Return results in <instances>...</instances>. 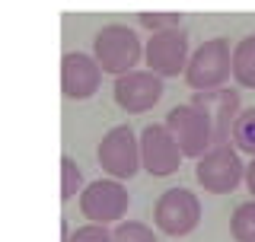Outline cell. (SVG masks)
I'll return each mask as SVG.
<instances>
[{"instance_id":"6da1fadb","label":"cell","mask_w":255,"mask_h":242,"mask_svg":"<svg viewBox=\"0 0 255 242\" xmlns=\"http://www.w3.org/2000/svg\"><path fill=\"white\" fill-rule=\"evenodd\" d=\"M233 74V54H230L227 38H211L198 51H191L185 67V83L195 93L201 90H220Z\"/></svg>"},{"instance_id":"7a4b0ae2","label":"cell","mask_w":255,"mask_h":242,"mask_svg":"<svg viewBox=\"0 0 255 242\" xmlns=\"http://www.w3.org/2000/svg\"><path fill=\"white\" fill-rule=\"evenodd\" d=\"M93 58L99 61V67L106 74L122 77V74H131L137 67V61L143 58V48H140V38L134 29L106 26L93 42Z\"/></svg>"},{"instance_id":"3957f363","label":"cell","mask_w":255,"mask_h":242,"mask_svg":"<svg viewBox=\"0 0 255 242\" xmlns=\"http://www.w3.org/2000/svg\"><path fill=\"white\" fill-rule=\"evenodd\" d=\"M195 179L207 195H230L239 182H246V166L233 143H223V147H211L198 159Z\"/></svg>"},{"instance_id":"277c9868","label":"cell","mask_w":255,"mask_h":242,"mask_svg":"<svg viewBox=\"0 0 255 242\" xmlns=\"http://www.w3.org/2000/svg\"><path fill=\"white\" fill-rule=\"evenodd\" d=\"M96 159H99L102 172H109L112 179L128 182L143 169L140 163V140L134 137V131L128 124H118L102 137L99 150H96Z\"/></svg>"},{"instance_id":"5b68a950","label":"cell","mask_w":255,"mask_h":242,"mask_svg":"<svg viewBox=\"0 0 255 242\" xmlns=\"http://www.w3.org/2000/svg\"><path fill=\"white\" fill-rule=\"evenodd\" d=\"M166 127L172 131V137L182 147V153L191 156V159H201L204 153L214 147V124H211V118H207L204 109L191 106V102L175 106L169 115H166Z\"/></svg>"},{"instance_id":"8992f818","label":"cell","mask_w":255,"mask_h":242,"mask_svg":"<svg viewBox=\"0 0 255 242\" xmlns=\"http://www.w3.org/2000/svg\"><path fill=\"white\" fill-rule=\"evenodd\" d=\"M131 195L118 179H99L90 182L80 191V211L90 223H118L128 214Z\"/></svg>"},{"instance_id":"52a82bcc","label":"cell","mask_w":255,"mask_h":242,"mask_svg":"<svg viewBox=\"0 0 255 242\" xmlns=\"http://www.w3.org/2000/svg\"><path fill=\"white\" fill-rule=\"evenodd\" d=\"M153 220H156V230L166 233V236H175V239L188 236L201 223V201L188 188H169L156 201Z\"/></svg>"},{"instance_id":"ba28073f","label":"cell","mask_w":255,"mask_h":242,"mask_svg":"<svg viewBox=\"0 0 255 242\" xmlns=\"http://www.w3.org/2000/svg\"><path fill=\"white\" fill-rule=\"evenodd\" d=\"M182 159H185V153H182V147L175 143V137L166 124H150L140 134V163L147 175L166 179V175L179 172Z\"/></svg>"},{"instance_id":"9c48e42d","label":"cell","mask_w":255,"mask_h":242,"mask_svg":"<svg viewBox=\"0 0 255 242\" xmlns=\"http://www.w3.org/2000/svg\"><path fill=\"white\" fill-rule=\"evenodd\" d=\"M188 35L182 29H163L153 32L147 45H143V61L156 77H179L188 67Z\"/></svg>"},{"instance_id":"30bf717a","label":"cell","mask_w":255,"mask_h":242,"mask_svg":"<svg viewBox=\"0 0 255 242\" xmlns=\"http://www.w3.org/2000/svg\"><path fill=\"white\" fill-rule=\"evenodd\" d=\"M163 99V77H156L153 70H131V74L115 77V102L118 109L131 112H147Z\"/></svg>"},{"instance_id":"8fae6325","label":"cell","mask_w":255,"mask_h":242,"mask_svg":"<svg viewBox=\"0 0 255 242\" xmlns=\"http://www.w3.org/2000/svg\"><path fill=\"white\" fill-rule=\"evenodd\" d=\"M191 106L204 109L214 124V147H223L233 137V121L243 109H239V93L236 90H201L191 96Z\"/></svg>"},{"instance_id":"7c38bea8","label":"cell","mask_w":255,"mask_h":242,"mask_svg":"<svg viewBox=\"0 0 255 242\" xmlns=\"http://www.w3.org/2000/svg\"><path fill=\"white\" fill-rule=\"evenodd\" d=\"M102 74H106V70L99 67V61H96L93 54L70 51V54H64V61H61V90H64L67 99L83 102V99H90V96H96V90H99V83H102Z\"/></svg>"},{"instance_id":"4fadbf2b","label":"cell","mask_w":255,"mask_h":242,"mask_svg":"<svg viewBox=\"0 0 255 242\" xmlns=\"http://www.w3.org/2000/svg\"><path fill=\"white\" fill-rule=\"evenodd\" d=\"M233 80L239 86L255 90V32L233 48Z\"/></svg>"},{"instance_id":"5bb4252c","label":"cell","mask_w":255,"mask_h":242,"mask_svg":"<svg viewBox=\"0 0 255 242\" xmlns=\"http://www.w3.org/2000/svg\"><path fill=\"white\" fill-rule=\"evenodd\" d=\"M236 150L255 156V109H243L233 121V137H230Z\"/></svg>"},{"instance_id":"9a60e30c","label":"cell","mask_w":255,"mask_h":242,"mask_svg":"<svg viewBox=\"0 0 255 242\" xmlns=\"http://www.w3.org/2000/svg\"><path fill=\"white\" fill-rule=\"evenodd\" d=\"M230 233L236 242H255V201L239 204L230 217Z\"/></svg>"},{"instance_id":"2e32d148","label":"cell","mask_w":255,"mask_h":242,"mask_svg":"<svg viewBox=\"0 0 255 242\" xmlns=\"http://www.w3.org/2000/svg\"><path fill=\"white\" fill-rule=\"evenodd\" d=\"M83 169H80L70 156L61 159V201L77 198V191H83Z\"/></svg>"},{"instance_id":"e0dca14e","label":"cell","mask_w":255,"mask_h":242,"mask_svg":"<svg viewBox=\"0 0 255 242\" xmlns=\"http://www.w3.org/2000/svg\"><path fill=\"white\" fill-rule=\"evenodd\" d=\"M112 242H156L153 230L147 223H137V220H125L112 230Z\"/></svg>"},{"instance_id":"ac0fdd59","label":"cell","mask_w":255,"mask_h":242,"mask_svg":"<svg viewBox=\"0 0 255 242\" xmlns=\"http://www.w3.org/2000/svg\"><path fill=\"white\" fill-rule=\"evenodd\" d=\"M137 22L150 32H163V29H179L182 26V13H137Z\"/></svg>"},{"instance_id":"d6986e66","label":"cell","mask_w":255,"mask_h":242,"mask_svg":"<svg viewBox=\"0 0 255 242\" xmlns=\"http://www.w3.org/2000/svg\"><path fill=\"white\" fill-rule=\"evenodd\" d=\"M67 242H112V233L106 223H86V227L70 233Z\"/></svg>"},{"instance_id":"ffe728a7","label":"cell","mask_w":255,"mask_h":242,"mask_svg":"<svg viewBox=\"0 0 255 242\" xmlns=\"http://www.w3.org/2000/svg\"><path fill=\"white\" fill-rule=\"evenodd\" d=\"M246 188H249V195L255 198V156H252V163L246 166Z\"/></svg>"}]
</instances>
